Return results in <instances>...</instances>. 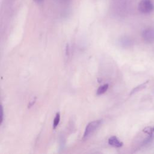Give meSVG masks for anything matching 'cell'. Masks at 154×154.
<instances>
[{
  "label": "cell",
  "instance_id": "obj_3",
  "mask_svg": "<svg viewBox=\"0 0 154 154\" xmlns=\"http://www.w3.org/2000/svg\"><path fill=\"white\" fill-rule=\"evenodd\" d=\"M141 36L146 43H153L154 42V28L150 27L145 29L142 32Z\"/></svg>",
  "mask_w": 154,
  "mask_h": 154
},
{
  "label": "cell",
  "instance_id": "obj_10",
  "mask_svg": "<svg viewBox=\"0 0 154 154\" xmlns=\"http://www.w3.org/2000/svg\"><path fill=\"white\" fill-rule=\"evenodd\" d=\"M35 102V99H34V100H32V101H31L30 102V103L28 104V108H29V107H31V106H32L34 104V103Z\"/></svg>",
  "mask_w": 154,
  "mask_h": 154
},
{
  "label": "cell",
  "instance_id": "obj_2",
  "mask_svg": "<svg viewBox=\"0 0 154 154\" xmlns=\"http://www.w3.org/2000/svg\"><path fill=\"white\" fill-rule=\"evenodd\" d=\"M102 122V120H97L88 123L85 127L83 138H87L89 135H90L93 132H94L101 125Z\"/></svg>",
  "mask_w": 154,
  "mask_h": 154
},
{
  "label": "cell",
  "instance_id": "obj_5",
  "mask_svg": "<svg viewBox=\"0 0 154 154\" xmlns=\"http://www.w3.org/2000/svg\"><path fill=\"white\" fill-rule=\"evenodd\" d=\"M149 82V80H147V81H145L144 82H143V84H141L140 85H139L135 87V88H134L131 90V91L129 95H132V94H135V93H137V92H139V91H140L141 90H143L144 88H145L147 87V84H148Z\"/></svg>",
  "mask_w": 154,
  "mask_h": 154
},
{
  "label": "cell",
  "instance_id": "obj_13",
  "mask_svg": "<svg viewBox=\"0 0 154 154\" xmlns=\"http://www.w3.org/2000/svg\"><path fill=\"white\" fill-rule=\"evenodd\" d=\"M152 129H153V131H154V126H153V128H152Z\"/></svg>",
  "mask_w": 154,
  "mask_h": 154
},
{
  "label": "cell",
  "instance_id": "obj_6",
  "mask_svg": "<svg viewBox=\"0 0 154 154\" xmlns=\"http://www.w3.org/2000/svg\"><path fill=\"white\" fill-rule=\"evenodd\" d=\"M108 87H109L108 84H105L100 85L97 90V91H96L97 95H101V94L105 93L108 90Z\"/></svg>",
  "mask_w": 154,
  "mask_h": 154
},
{
  "label": "cell",
  "instance_id": "obj_12",
  "mask_svg": "<svg viewBox=\"0 0 154 154\" xmlns=\"http://www.w3.org/2000/svg\"><path fill=\"white\" fill-rule=\"evenodd\" d=\"M34 2H37V3H40V2H42L43 0H33Z\"/></svg>",
  "mask_w": 154,
  "mask_h": 154
},
{
  "label": "cell",
  "instance_id": "obj_4",
  "mask_svg": "<svg viewBox=\"0 0 154 154\" xmlns=\"http://www.w3.org/2000/svg\"><path fill=\"white\" fill-rule=\"evenodd\" d=\"M108 143L110 146L116 148H120L123 145V142H122L116 136H111L109 137L108 138Z\"/></svg>",
  "mask_w": 154,
  "mask_h": 154
},
{
  "label": "cell",
  "instance_id": "obj_8",
  "mask_svg": "<svg viewBox=\"0 0 154 154\" xmlns=\"http://www.w3.org/2000/svg\"><path fill=\"white\" fill-rule=\"evenodd\" d=\"M143 131L144 133L147 134H149V135H152V134H153V132H154V131H153L152 128H151V127H146V128H145L143 130Z\"/></svg>",
  "mask_w": 154,
  "mask_h": 154
},
{
  "label": "cell",
  "instance_id": "obj_7",
  "mask_svg": "<svg viewBox=\"0 0 154 154\" xmlns=\"http://www.w3.org/2000/svg\"><path fill=\"white\" fill-rule=\"evenodd\" d=\"M60 114L58 112L56 114V115L54 117V122H53V128L54 129H55L58 126V125L60 123Z\"/></svg>",
  "mask_w": 154,
  "mask_h": 154
},
{
  "label": "cell",
  "instance_id": "obj_9",
  "mask_svg": "<svg viewBox=\"0 0 154 154\" xmlns=\"http://www.w3.org/2000/svg\"><path fill=\"white\" fill-rule=\"evenodd\" d=\"M130 43V42L127 39V38H123L122 40V44L123 45H129Z\"/></svg>",
  "mask_w": 154,
  "mask_h": 154
},
{
  "label": "cell",
  "instance_id": "obj_11",
  "mask_svg": "<svg viewBox=\"0 0 154 154\" xmlns=\"http://www.w3.org/2000/svg\"><path fill=\"white\" fill-rule=\"evenodd\" d=\"M3 116H4V114H3V108L2 106H1V123L3 121Z\"/></svg>",
  "mask_w": 154,
  "mask_h": 154
},
{
  "label": "cell",
  "instance_id": "obj_1",
  "mask_svg": "<svg viewBox=\"0 0 154 154\" xmlns=\"http://www.w3.org/2000/svg\"><path fill=\"white\" fill-rule=\"evenodd\" d=\"M138 10L143 14H149L154 10V5L151 0H141L138 6Z\"/></svg>",
  "mask_w": 154,
  "mask_h": 154
}]
</instances>
